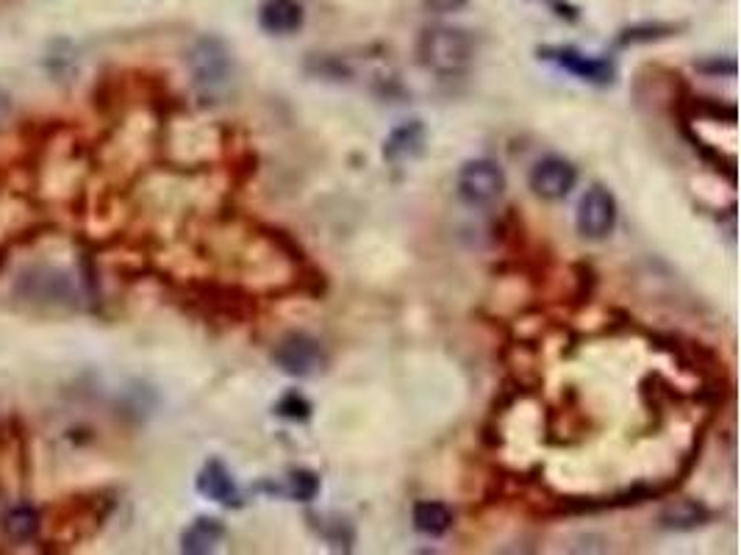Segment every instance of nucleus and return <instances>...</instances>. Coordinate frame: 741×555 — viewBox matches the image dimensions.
Returning <instances> with one entry per match:
<instances>
[{"instance_id":"15","label":"nucleus","mask_w":741,"mask_h":555,"mask_svg":"<svg viewBox=\"0 0 741 555\" xmlns=\"http://www.w3.org/2000/svg\"><path fill=\"white\" fill-rule=\"evenodd\" d=\"M678 31H680V25H672V23L630 25V28H625V31L619 34L617 45H622V48H628V45H647V42H658V39L675 37Z\"/></svg>"},{"instance_id":"7","label":"nucleus","mask_w":741,"mask_h":555,"mask_svg":"<svg viewBox=\"0 0 741 555\" xmlns=\"http://www.w3.org/2000/svg\"><path fill=\"white\" fill-rule=\"evenodd\" d=\"M544 59L556 62L558 67H564L567 73L578 75L581 81L597 84V87H606L614 84V64L608 59H597V56H586L578 48H544Z\"/></svg>"},{"instance_id":"9","label":"nucleus","mask_w":741,"mask_h":555,"mask_svg":"<svg viewBox=\"0 0 741 555\" xmlns=\"http://www.w3.org/2000/svg\"><path fill=\"white\" fill-rule=\"evenodd\" d=\"M20 292L34 303H70L73 300V284L67 281L64 272L34 270L20 281Z\"/></svg>"},{"instance_id":"18","label":"nucleus","mask_w":741,"mask_h":555,"mask_svg":"<svg viewBox=\"0 0 741 555\" xmlns=\"http://www.w3.org/2000/svg\"><path fill=\"white\" fill-rule=\"evenodd\" d=\"M37 514L31 508H17L14 514H9L6 519V531L12 533L14 539H28L31 533L37 531Z\"/></svg>"},{"instance_id":"2","label":"nucleus","mask_w":741,"mask_h":555,"mask_svg":"<svg viewBox=\"0 0 741 555\" xmlns=\"http://www.w3.org/2000/svg\"><path fill=\"white\" fill-rule=\"evenodd\" d=\"M272 361L289 378H317L328 367V353L314 336L303 331H292L275 345Z\"/></svg>"},{"instance_id":"3","label":"nucleus","mask_w":741,"mask_h":555,"mask_svg":"<svg viewBox=\"0 0 741 555\" xmlns=\"http://www.w3.org/2000/svg\"><path fill=\"white\" fill-rule=\"evenodd\" d=\"M456 192L467 206H489L506 192V173L497 161L472 159L458 170Z\"/></svg>"},{"instance_id":"8","label":"nucleus","mask_w":741,"mask_h":555,"mask_svg":"<svg viewBox=\"0 0 741 555\" xmlns=\"http://www.w3.org/2000/svg\"><path fill=\"white\" fill-rule=\"evenodd\" d=\"M198 492L206 497V500H214V503H220V506L231 508L239 506V489H236L234 475L228 472L220 458H209L203 469L198 472Z\"/></svg>"},{"instance_id":"13","label":"nucleus","mask_w":741,"mask_h":555,"mask_svg":"<svg viewBox=\"0 0 741 555\" xmlns=\"http://www.w3.org/2000/svg\"><path fill=\"white\" fill-rule=\"evenodd\" d=\"M711 519V511L697 500H678L661 511V528L667 531H697Z\"/></svg>"},{"instance_id":"1","label":"nucleus","mask_w":741,"mask_h":555,"mask_svg":"<svg viewBox=\"0 0 741 555\" xmlns=\"http://www.w3.org/2000/svg\"><path fill=\"white\" fill-rule=\"evenodd\" d=\"M417 59L431 73L442 75V78H456L470 70L472 59H475V39L464 28L431 25L420 34Z\"/></svg>"},{"instance_id":"6","label":"nucleus","mask_w":741,"mask_h":555,"mask_svg":"<svg viewBox=\"0 0 741 555\" xmlns=\"http://www.w3.org/2000/svg\"><path fill=\"white\" fill-rule=\"evenodd\" d=\"M528 184H531L536 198L564 200L578 184V170L561 156H547V159L533 164Z\"/></svg>"},{"instance_id":"17","label":"nucleus","mask_w":741,"mask_h":555,"mask_svg":"<svg viewBox=\"0 0 741 555\" xmlns=\"http://www.w3.org/2000/svg\"><path fill=\"white\" fill-rule=\"evenodd\" d=\"M275 411H278V417H284V420L306 422L311 417V403L300 395V392H286V395L278 400Z\"/></svg>"},{"instance_id":"12","label":"nucleus","mask_w":741,"mask_h":555,"mask_svg":"<svg viewBox=\"0 0 741 555\" xmlns=\"http://www.w3.org/2000/svg\"><path fill=\"white\" fill-rule=\"evenodd\" d=\"M225 536V525L217 517H198L181 536V550L189 555L211 553Z\"/></svg>"},{"instance_id":"14","label":"nucleus","mask_w":741,"mask_h":555,"mask_svg":"<svg viewBox=\"0 0 741 555\" xmlns=\"http://www.w3.org/2000/svg\"><path fill=\"white\" fill-rule=\"evenodd\" d=\"M411 519H414L417 533L431 536V539L445 536V533L453 528V511H450L445 503H439V500H422V503H417Z\"/></svg>"},{"instance_id":"21","label":"nucleus","mask_w":741,"mask_h":555,"mask_svg":"<svg viewBox=\"0 0 741 555\" xmlns=\"http://www.w3.org/2000/svg\"><path fill=\"white\" fill-rule=\"evenodd\" d=\"M9 117H12V100H9L6 92H0V125L6 123Z\"/></svg>"},{"instance_id":"10","label":"nucleus","mask_w":741,"mask_h":555,"mask_svg":"<svg viewBox=\"0 0 741 555\" xmlns=\"http://www.w3.org/2000/svg\"><path fill=\"white\" fill-rule=\"evenodd\" d=\"M306 12L300 0H264L259 9V25L272 37H289L303 28Z\"/></svg>"},{"instance_id":"5","label":"nucleus","mask_w":741,"mask_h":555,"mask_svg":"<svg viewBox=\"0 0 741 555\" xmlns=\"http://www.w3.org/2000/svg\"><path fill=\"white\" fill-rule=\"evenodd\" d=\"M578 231L586 239H606L617 225V200L606 186H592L578 203Z\"/></svg>"},{"instance_id":"19","label":"nucleus","mask_w":741,"mask_h":555,"mask_svg":"<svg viewBox=\"0 0 741 555\" xmlns=\"http://www.w3.org/2000/svg\"><path fill=\"white\" fill-rule=\"evenodd\" d=\"M309 70H314L320 78H331V81H347L350 78L347 64L334 59V56H314L309 62Z\"/></svg>"},{"instance_id":"20","label":"nucleus","mask_w":741,"mask_h":555,"mask_svg":"<svg viewBox=\"0 0 741 555\" xmlns=\"http://www.w3.org/2000/svg\"><path fill=\"white\" fill-rule=\"evenodd\" d=\"M425 6H428L431 12L447 14V12H458V9H464V6H467V0H425Z\"/></svg>"},{"instance_id":"16","label":"nucleus","mask_w":741,"mask_h":555,"mask_svg":"<svg viewBox=\"0 0 741 555\" xmlns=\"http://www.w3.org/2000/svg\"><path fill=\"white\" fill-rule=\"evenodd\" d=\"M289 497H295L300 503H309L320 492V478L311 469H292L289 472Z\"/></svg>"},{"instance_id":"11","label":"nucleus","mask_w":741,"mask_h":555,"mask_svg":"<svg viewBox=\"0 0 741 555\" xmlns=\"http://www.w3.org/2000/svg\"><path fill=\"white\" fill-rule=\"evenodd\" d=\"M425 153V125L422 120H406L383 139V159L392 164L417 159Z\"/></svg>"},{"instance_id":"4","label":"nucleus","mask_w":741,"mask_h":555,"mask_svg":"<svg viewBox=\"0 0 741 555\" xmlns=\"http://www.w3.org/2000/svg\"><path fill=\"white\" fill-rule=\"evenodd\" d=\"M231 70L234 62L223 39L200 37L189 50V73L195 78V87L206 95L223 89L231 78Z\"/></svg>"}]
</instances>
